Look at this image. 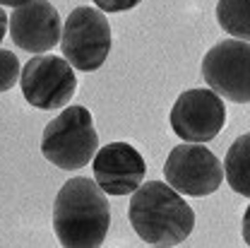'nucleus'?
<instances>
[{
	"label": "nucleus",
	"instance_id": "obj_1",
	"mask_svg": "<svg viewBox=\"0 0 250 248\" xmlns=\"http://www.w3.org/2000/svg\"><path fill=\"white\" fill-rule=\"evenodd\" d=\"M111 226L104 188L87 176L65 181L53 203V231L65 248H96Z\"/></svg>",
	"mask_w": 250,
	"mask_h": 248
},
{
	"label": "nucleus",
	"instance_id": "obj_2",
	"mask_svg": "<svg viewBox=\"0 0 250 248\" xmlns=\"http://www.w3.org/2000/svg\"><path fill=\"white\" fill-rule=\"evenodd\" d=\"M127 219L135 234L149 246H178L195 226L192 207L176 188L161 181H149L132 190Z\"/></svg>",
	"mask_w": 250,
	"mask_h": 248
},
{
	"label": "nucleus",
	"instance_id": "obj_3",
	"mask_svg": "<svg viewBox=\"0 0 250 248\" xmlns=\"http://www.w3.org/2000/svg\"><path fill=\"white\" fill-rule=\"evenodd\" d=\"M96 147L99 135L94 130L92 113L84 106H65L41 135L43 157L65 171L87 166L96 155Z\"/></svg>",
	"mask_w": 250,
	"mask_h": 248
},
{
	"label": "nucleus",
	"instance_id": "obj_4",
	"mask_svg": "<svg viewBox=\"0 0 250 248\" xmlns=\"http://www.w3.org/2000/svg\"><path fill=\"white\" fill-rule=\"evenodd\" d=\"M61 46L62 56L72 68L84 72L99 70L111 53V24L106 12L94 7H75L62 24Z\"/></svg>",
	"mask_w": 250,
	"mask_h": 248
},
{
	"label": "nucleus",
	"instance_id": "obj_5",
	"mask_svg": "<svg viewBox=\"0 0 250 248\" xmlns=\"http://www.w3.org/2000/svg\"><path fill=\"white\" fill-rule=\"evenodd\" d=\"M20 85L29 106L51 111L65 109L70 104L77 90V77L67 58L53 53H39L27 65H22Z\"/></svg>",
	"mask_w": 250,
	"mask_h": 248
},
{
	"label": "nucleus",
	"instance_id": "obj_6",
	"mask_svg": "<svg viewBox=\"0 0 250 248\" xmlns=\"http://www.w3.org/2000/svg\"><path fill=\"white\" fill-rule=\"evenodd\" d=\"M164 179L181 195L202 198L212 195L221 186L224 166L219 157L205 147V142H186L168 152L164 164Z\"/></svg>",
	"mask_w": 250,
	"mask_h": 248
},
{
	"label": "nucleus",
	"instance_id": "obj_7",
	"mask_svg": "<svg viewBox=\"0 0 250 248\" xmlns=\"http://www.w3.org/2000/svg\"><path fill=\"white\" fill-rule=\"evenodd\" d=\"M202 77L209 90L229 101H250V41L226 39L202 58Z\"/></svg>",
	"mask_w": 250,
	"mask_h": 248
},
{
	"label": "nucleus",
	"instance_id": "obj_8",
	"mask_svg": "<svg viewBox=\"0 0 250 248\" xmlns=\"http://www.w3.org/2000/svg\"><path fill=\"white\" fill-rule=\"evenodd\" d=\"M168 121L183 142H209L226 123V106L214 90H188L176 99Z\"/></svg>",
	"mask_w": 250,
	"mask_h": 248
},
{
	"label": "nucleus",
	"instance_id": "obj_9",
	"mask_svg": "<svg viewBox=\"0 0 250 248\" xmlns=\"http://www.w3.org/2000/svg\"><path fill=\"white\" fill-rule=\"evenodd\" d=\"M10 36L27 53H46L61 44L62 20L48 0H31L10 15Z\"/></svg>",
	"mask_w": 250,
	"mask_h": 248
},
{
	"label": "nucleus",
	"instance_id": "obj_10",
	"mask_svg": "<svg viewBox=\"0 0 250 248\" xmlns=\"http://www.w3.org/2000/svg\"><path fill=\"white\" fill-rule=\"evenodd\" d=\"M94 181L106 195H130L142 186L147 164L130 142H111L94 155Z\"/></svg>",
	"mask_w": 250,
	"mask_h": 248
},
{
	"label": "nucleus",
	"instance_id": "obj_11",
	"mask_svg": "<svg viewBox=\"0 0 250 248\" xmlns=\"http://www.w3.org/2000/svg\"><path fill=\"white\" fill-rule=\"evenodd\" d=\"M224 179L238 195L250 198V133L233 140L224 157Z\"/></svg>",
	"mask_w": 250,
	"mask_h": 248
},
{
	"label": "nucleus",
	"instance_id": "obj_12",
	"mask_svg": "<svg viewBox=\"0 0 250 248\" xmlns=\"http://www.w3.org/2000/svg\"><path fill=\"white\" fill-rule=\"evenodd\" d=\"M217 22L233 39L250 41V0H219Z\"/></svg>",
	"mask_w": 250,
	"mask_h": 248
},
{
	"label": "nucleus",
	"instance_id": "obj_13",
	"mask_svg": "<svg viewBox=\"0 0 250 248\" xmlns=\"http://www.w3.org/2000/svg\"><path fill=\"white\" fill-rule=\"evenodd\" d=\"M22 65L17 61V56L7 48H0V92H7L15 87V82L20 80Z\"/></svg>",
	"mask_w": 250,
	"mask_h": 248
},
{
	"label": "nucleus",
	"instance_id": "obj_14",
	"mask_svg": "<svg viewBox=\"0 0 250 248\" xmlns=\"http://www.w3.org/2000/svg\"><path fill=\"white\" fill-rule=\"evenodd\" d=\"M92 2L101 12H125V10L137 7L142 0H92Z\"/></svg>",
	"mask_w": 250,
	"mask_h": 248
},
{
	"label": "nucleus",
	"instance_id": "obj_15",
	"mask_svg": "<svg viewBox=\"0 0 250 248\" xmlns=\"http://www.w3.org/2000/svg\"><path fill=\"white\" fill-rule=\"evenodd\" d=\"M243 241L250 246V205L246 210V215H243Z\"/></svg>",
	"mask_w": 250,
	"mask_h": 248
},
{
	"label": "nucleus",
	"instance_id": "obj_16",
	"mask_svg": "<svg viewBox=\"0 0 250 248\" xmlns=\"http://www.w3.org/2000/svg\"><path fill=\"white\" fill-rule=\"evenodd\" d=\"M7 15H5V10H2V5H0V41L5 39V31H7Z\"/></svg>",
	"mask_w": 250,
	"mask_h": 248
},
{
	"label": "nucleus",
	"instance_id": "obj_17",
	"mask_svg": "<svg viewBox=\"0 0 250 248\" xmlns=\"http://www.w3.org/2000/svg\"><path fill=\"white\" fill-rule=\"evenodd\" d=\"M27 2H31V0H0V5H5V7H22Z\"/></svg>",
	"mask_w": 250,
	"mask_h": 248
}]
</instances>
